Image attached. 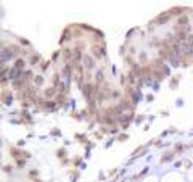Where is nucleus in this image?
I'll return each instance as SVG.
<instances>
[{"label":"nucleus","instance_id":"f257e3e1","mask_svg":"<svg viewBox=\"0 0 193 182\" xmlns=\"http://www.w3.org/2000/svg\"><path fill=\"white\" fill-rule=\"evenodd\" d=\"M82 61H84V65H86V68H87V70H92V68L95 66V61H93V58H92V56H89V55H84Z\"/></svg>","mask_w":193,"mask_h":182},{"label":"nucleus","instance_id":"9b49d317","mask_svg":"<svg viewBox=\"0 0 193 182\" xmlns=\"http://www.w3.org/2000/svg\"><path fill=\"white\" fill-rule=\"evenodd\" d=\"M36 84H37V86H40V84H42V77H40V76L36 77Z\"/></svg>","mask_w":193,"mask_h":182},{"label":"nucleus","instance_id":"1a4fd4ad","mask_svg":"<svg viewBox=\"0 0 193 182\" xmlns=\"http://www.w3.org/2000/svg\"><path fill=\"white\" fill-rule=\"evenodd\" d=\"M96 81H103V73H101V71H98V74H96Z\"/></svg>","mask_w":193,"mask_h":182},{"label":"nucleus","instance_id":"9d476101","mask_svg":"<svg viewBox=\"0 0 193 182\" xmlns=\"http://www.w3.org/2000/svg\"><path fill=\"white\" fill-rule=\"evenodd\" d=\"M182 11H184V8H174L171 13H182Z\"/></svg>","mask_w":193,"mask_h":182},{"label":"nucleus","instance_id":"39448f33","mask_svg":"<svg viewBox=\"0 0 193 182\" xmlns=\"http://www.w3.org/2000/svg\"><path fill=\"white\" fill-rule=\"evenodd\" d=\"M90 90H92V86H90V84H87V86L84 87V95H86L87 98H90V94H92Z\"/></svg>","mask_w":193,"mask_h":182},{"label":"nucleus","instance_id":"7ed1b4c3","mask_svg":"<svg viewBox=\"0 0 193 182\" xmlns=\"http://www.w3.org/2000/svg\"><path fill=\"white\" fill-rule=\"evenodd\" d=\"M92 52H93V55L96 56V58H101V56H103V48H98L96 45L92 47Z\"/></svg>","mask_w":193,"mask_h":182},{"label":"nucleus","instance_id":"f8f14e48","mask_svg":"<svg viewBox=\"0 0 193 182\" xmlns=\"http://www.w3.org/2000/svg\"><path fill=\"white\" fill-rule=\"evenodd\" d=\"M45 105H47V108H48V110H53V103H52V102H47V103H45Z\"/></svg>","mask_w":193,"mask_h":182},{"label":"nucleus","instance_id":"f03ea898","mask_svg":"<svg viewBox=\"0 0 193 182\" xmlns=\"http://www.w3.org/2000/svg\"><path fill=\"white\" fill-rule=\"evenodd\" d=\"M169 20H171V15H169V13H163V15H160L156 18V23H158V24H164V23H167Z\"/></svg>","mask_w":193,"mask_h":182},{"label":"nucleus","instance_id":"423d86ee","mask_svg":"<svg viewBox=\"0 0 193 182\" xmlns=\"http://www.w3.org/2000/svg\"><path fill=\"white\" fill-rule=\"evenodd\" d=\"M15 68H16V70H23V68H24V61H23V60H16Z\"/></svg>","mask_w":193,"mask_h":182},{"label":"nucleus","instance_id":"0eeeda50","mask_svg":"<svg viewBox=\"0 0 193 182\" xmlns=\"http://www.w3.org/2000/svg\"><path fill=\"white\" fill-rule=\"evenodd\" d=\"M172 156H174V155H172V153H167V155H166V156H164V158H163V160H161V163L171 161V160H172Z\"/></svg>","mask_w":193,"mask_h":182},{"label":"nucleus","instance_id":"6e6552de","mask_svg":"<svg viewBox=\"0 0 193 182\" xmlns=\"http://www.w3.org/2000/svg\"><path fill=\"white\" fill-rule=\"evenodd\" d=\"M53 94H55V89H47L45 90V97H53Z\"/></svg>","mask_w":193,"mask_h":182},{"label":"nucleus","instance_id":"20e7f679","mask_svg":"<svg viewBox=\"0 0 193 182\" xmlns=\"http://www.w3.org/2000/svg\"><path fill=\"white\" fill-rule=\"evenodd\" d=\"M188 24V16H180L179 18V26H187Z\"/></svg>","mask_w":193,"mask_h":182}]
</instances>
